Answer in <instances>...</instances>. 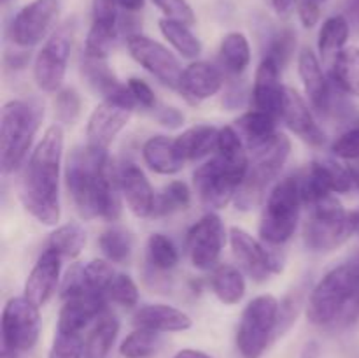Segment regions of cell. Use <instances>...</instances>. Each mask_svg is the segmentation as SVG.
Masks as SVG:
<instances>
[{
  "mask_svg": "<svg viewBox=\"0 0 359 358\" xmlns=\"http://www.w3.org/2000/svg\"><path fill=\"white\" fill-rule=\"evenodd\" d=\"M65 181L81 218L116 221L121 216L118 171L112 168L107 150L88 142L74 147L67 158Z\"/></svg>",
  "mask_w": 359,
  "mask_h": 358,
  "instance_id": "6da1fadb",
  "label": "cell"
},
{
  "mask_svg": "<svg viewBox=\"0 0 359 358\" xmlns=\"http://www.w3.org/2000/svg\"><path fill=\"white\" fill-rule=\"evenodd\" d=\"M63 157V128L51 125L32 151L21 179L20 199L25 209L42 225L60 220V168Z\"/></svg>",
  "mask_w": 359,
  "mask_h": 358,
  "instance_id": "7a4b0ae2",
  "label": "cell"
},
{
  "mask_svg": "<svg viewBox=\"0 0 359 358\" xmlns=\"http://www.w3.org/2000/svg\"><path fill=\"white\" fill-rule=\"evenodd\" d=\"M248 168V151L237 128H221L216 157L196 168L193 175V185L203 206L209 209H224L231 200H235Z\"/></svg>",
  "mask_w": 359,
  "mask_h": 358,
  "instance_id": "3957f363",
  "label": "cell"
},
{
  "mask_svg": "<svg viewBox=\"0 0 359 358\" xmlns=\"http://www.w3.org/2000/svg\"><path fill=\"white\" fill-rule=\"evenodd\" d=\"M359 311V265L344 263L314 286L307 302L309 321L319 326L347 321Z\"/></svg>",
  "mask_w": 359,
  "mask_h": 358,
  "instance_id": "277c9868",
  "label": "cell"
},
{
  "mask_svg": "<svg viewBox=\"0 0 359 358\" xmlns=\"http://www.w3.org/2000/svg\"><path fill=\"white\" fill-rule=\"evenodd\" d=\"M44 112L25 100L4 104L0 114V167L4 174L18 171L27 158Z\"/></svg>",
  "mask_w": 359,
  "mask_h": 358,
  "instance_id": "5b68a950",
  "label": "cell"
},
{
  "mask_svg": "<svg viewBox=\"0 0 359 358\" xmlns=\"http://www.w3.org/2000/svg\"><path fill=\"white\" fill-rule=\"evenodd\" d=\"M304 200L300 193V179L284 178L269 193L262 221H259V237L263 244L279 248L286 244L294 235L300 221Z\"/></svg>",
  "mask_w": 359,
  "mask_h": 358,
  "instance_id": "8992f818",
  "label": "cell"
},
{
  "mask_svg": "<svg viewBox=\"0 0 359 358\" xmlns=\"http://www.w3.org/2000/svg\"><path fill=\"white\" fill-rule=\"evenodd\" d=\"M290 153L291 140L284 133H277L269 144L252 151V161L233 200L237 209L251 211L265 200L266 190L280 174Z\"/></svg>",
  "mask_w": 359,
  "mask_h": 358,
  "instance_id": "52a82bcc",
  "label": "cell"
},
{
  "mask_svg": "<svg viewBox=\"0 0 359 358\" xmlns=\"http://www.w3.org/2000/svg\"><path fill=\"white\" fill-rule=\"evenodd\" d=\"M307 209L309 216L304 225V242L311 251H333L356 234L353 214L347 213L335 195L326 197Z\"/></svg>",
  "mask_w": 359,
  "mask_h": 358,
  "instance_id": "ba28073f",
  "label": "cell"
},
{
  "mask_svg": "<svg viewBox=\"0 0 359 358\" xmlns=\"http://www.w3.org/2000/svg\"><path fill=\"white\" fill-rule=\"evenodd\" d=\"M280 304L273 295H259L245 305L237 329V347L244 358H262L277 339Z\"/></svg>",
  "mask_w": 359,
  "mask_h": 358,
  "instance_id": "9c48e42d",
  "label": "cell"
},
{
  "mask_svg": "<svg viewBox=\"0 0 359 358\" xmlns=\"http://www.w3.org/2000/svg\"><path fill=\"white\" fill-rule=\"evenodd\" d=\"M135 107L137 102L130 93L128 86L121 84L111 97L104 98L91 112L86 126L88 144L109 150L118 133L130 121V116Z\"/></svg>",
  "mask_w": 359,
  "mask_h": 358,
  "instance_id": "30bf717a",
  "label": "cell"
},
{
  "mask_svg": "<svg viewBox=\"0 0 359 358\" xmlns=\"http://www.w3.org/2000/svg\"><path fill=\"white\" fill-rule=\"evenodd\" d=\"M72 41L74 27L70 23H65L53 30L42 48L39 49L34 62V79L37 86L46 93H56L58 90H62Z\"/></svg>",
  "mask_w": 359,
  "mask_h": 358,
  "instance_id": "8fae6325",
  "label": "cell"
},
{
  "mask_svg": "<svg viewBox=\"0 0 359 358\" xmlns=\"http://www.w3.org/2000/svg\"><path fill=\"white\" fill-rule=\"evenodd\" d=\"M230 244L241 269L256 283H263L272 274H280L284 270L283 253L263 242H258L242 228H231Z\"/></svg>",
  "mask_w": 359,
  "mask_h": 358,
  "instance_id": "7c38bea8",
  "label": "cell"
},
{
  "mask_svg": "<svg viewBox=\"0 0 359 358\" xmlns=\"http://www.w3.org/2000/svg\"><path fill=\"white\" fill-rule=\"evenodd\" d=\"M41 333L39 307L27 297H14L4 305L2 346L9 350L28 351L37 344Z\"/></svg>",
  "mask_w": 359,
  "mask_h": 358,
  "instance_id": "4fadbf2b",
  "label": "cell"
},
{
  "mask_svg": "<svg viewBox=\"0 0 359 358\" xmlns=\"http://www.w3.org/2000/svg\"><path fill=\"white\" fill-rule=\"evenodd\" d=\"M126 48L132 58L140 63V67H144L147 72L153 74L158 81L179 90L182 69L170 49L142 34H130L126 37Z\"/></svg>",
  "mask_w": 359,
  "mask_h": 358,
  "instance_id": "5bb4252c",
  "label": "cell"
},
{
  "mask_svg": "<svg viewBox=\"0 0 359 358\" xmlns=\"http://www.w3.org/2000/svg\"><path fill=\"white\" fill-rule=\"evenodd\" d=\"M226 242L223 221L216 213H207L189 228L186 249L193 267L200 270L214 269Z\"/></svg>",
  "mask_w": 359,
  "mask_h": 358,
  "instance_id": "9a60e30c",
  "label": "cell"
},
{
  "mask_svg": "<svg viewBox=\"0 0 359 358\" xmlns=\"http://www.w3.org/2000/svg\"><path fill=\"white\" fill-rule=\"evenodd\" d=\"M58 13V0H32L21 7L11 25V37L14 44L20 48L37 46L53 30Z\"/></svg>",
  "mask_w": 359,
  "mask_h": 358,
  "instance_id": "2e32d148",
  "label": "cell"
},
{
  "mask_svg": "<svg viewBox=\"0 0 359 358\" xmlns=\"http://www.w3.org/2000/svg\"><path fill=\"white\" fill-rule=\"evenodd\" d=\"M109 297L105 293H83L63 300L58 314V332L83 333L86 326L97 321L107 311Z\"/></svg>",
  "mask_w": 359,
  "mask_h": 358,
  "instance_id": "e0dca14e",
  "label": "cell"
},
{
  "mask_svg": "<svg viewBox=\"0 0 359 358\" xmlns=\"http://www.w3.org/2000/svg\"><path fill=\"white\" fill-rule=\"evenodd\" d=\"M280 67L269 56H263L255 76L252 102L258 111L280 118L286 100V86L280 83Z\"/></svg>",
  "mask_w": 359,
  "mask_h": 358,
  "instance_id": "ac0fdd59",
  "label": "cell"
},
{
  "mask_svg": "<svg viewBox=\"0 0 359 358\" xmlns=\"http://www.w3.org/2000/svg\"><path fill=\"white\" fill-rule=\"evenodd\" d=\"M298 74L304 83L305 93L309 95L312 107L321 114H328L333 111L335 97H333V84L325 76L321 62L312 49H302L298 56Z\"/></svg>",
  "mask_w": 359,
  "mask_h": 358,
  "instance_id": "d6986e66",
  "label": "cell"
},
{
  "mask_svg": "<svg viewBox=\"0 0 359 358\" xmlns=\"http://www.w3.org/2000/svg\"><path fill=\"white\" fill-rule=\"evenodd\" d=\"M280 118L286 123L287 128L297 133L304 142L314 147L323 146L326 142V133L319 126L318 119L314 118V112L311 111L305 98L293 88H286V100H284Z\"/></svg>",
  "mask_w": 359,
  "mask_h": 358,
  "instance_id": "ffe728a7",
  "label": "cell"
},
{
  "mask_svg": "<svg viewBox=\"0 0 359 358\" xmlns=\"http://www.w3.org/2000/svg\"><path fill=\"white\" fill-rule=\"evenodd\" d=\"M60 270H62V256L53 249L46 248L35 262L32 272L28 274L27 283H25V297L34 302L37 307L48 304L58 284Z\"/></svg>",
  "mask_w": 359,
  "mask_h": 358,
  "instance_id": "44dd1931",
  "label": "cell"
},
{
  "mask_svg": "<svg viewBox=\"0 0 359 358\" xmlns=\"http://www.w3.org/2000/svg\"><path fill=\"white\" fill-rule=\"evenodd\" d=\"M118 181L121 195L125 197L130 211L139 218H149L153 214L154 197L149 179L132 161H125L118 168Z\"/></svg>",
  "mask_w": 359,
  "mask_h": 358,
  "instance_id": "7402d4cb",
  "label": "cell"
},
{
  "mask_svg": "<svg viewBox=\"0 0 359 358\" xmlns=\"http://www.w3.org/2000/svg\"><path fill=\"white\" fill-rule=\"evenodd\" d=\"M223 88V74L209 62H193L182 70L179 91L191 102L214 97Z\"/></svg>",
  "mask_w": 359,
  "mask_h": 358,
  "instance_id": "603a6c76",
  "label": "cell"
},
{
  "mask_svg": "<svg viewBox=\"0 0 359 358\" xmlns=\"http://www.w3.org/2000/svg\"><path fill=\"white\" fill-rule=\"evenodd\" d=\"M133 325L137 329H147L158 333L184 332L191 329L193 321L184 311L167 304L142 305L133 314Z\"/></svg>",
  "mask_w": 359,
  "mask_h": 358,
  "instance_id": "cb8c5ba5",
  "label": "cell"
},
{
  "mask_svg": "<svg viewBox=\"0 0 359 358\" xmlns=\"http://www.w3.org/2000/svg\"><path fill=\"white\" fill-rule=\"evenodd\" d=\"M142 158L151 171L161 175L177 174L186 164L175 146V139L167 135H154L147 139L142 147Z\"/></svg>",
  "mask_w": 359,
  "mask_h": 358,
  "instance_id": "d4e9b609",
  "label": "cell"
},
{
  "mask_svg": "<svg viewBox=\"0 0 359 358\" xmlns=\"http://www.w3.org/2000/svg\"><path fill=\"white\" fill-rule=\"evenodd\" d=\"M276 125V116L269 114V112L258 111V109L245 112V114H242L241 118L235 121V128H237L242 142H244L245 147H249L251 151L259 150V147L269 144L270 140L277 135Z\"/></svg>",
  "mask_w": 359,
  "mask_h": 358,
  "instance_id": "484cf974",
  "label": "cell"
},
{
  "mask_svg": "<svg viewBox=\"0 0 359 358\" xmlns=\"http://www.w3.org/2000/svg\"><path fill=\"white\" fill-rule=\"evenodd\" d=\"M219 130L210 125H195L175 137V146L184 161L200 160L217 150Z\"/></svg>",
  "mask_w": 359,
  "mask_h": 358,
  "instance_id": "4316f807",
  "label": "cell"
},
{
  "mask_svg": "<svg viewBox=\"0 0 359 358\" xmlns=\"http://www.w3.org/2000/svg\"><path fill=\"white\" fill-rule=\"evenodd\" d=\"M119 333V321L112 312L105 311L95 321L84 340V358H107Z\"/></svg>",
  "mask_w": 359,
  "mask_h": 358,
  "instance_id": "83f0119b",
  "label": "cell"
},
{
  "mask_svg": "<svg viewBox=\"0 0 359 358\" xmlns=\"http://www.w3.org/2000/svg\"><path fill=\"white\" fill-rule=\"evenodd\" d=\"M210 288L219 302L224 305H235L244 298L245 279L237 267L223 263L214 269L210 276Z\"/></svg>",
  "mask_w": 359,
  "mask_h": 358,
  "instance_id": "f1b7e54d",
  "label": "cell"
},
{
  "mask_svg": "<svg viewBox=\"0 0 359 358\" xmlns=\"http://www.w3.org/2000/svg\"><path fill=\"white\" fill-rule=\"evenodd\" d=\"M332 81L337 88L359 97V48L347 46L332 62Z\"/></svg>",
  "mask_w": 359,
  "mask_h": 358,
  "instance_id": "f546056e",
  "label": "cell"
},
{
  "mask_svg": "<svg viewBox=\"0 0 359 358\" xmlns=\"http://www.w3.org/2000/svg\"><path fill=\"white\" fill-rule=\"evenodd\" d=\"M351 34V25L346 16L337 14L330 16L323 23L318 37V48L321 53L323 60H335L342 49H346L347 39Z\"/></svg>",
  "mask_w": 359,
  "mask_h": 358,
  "instance_id": "4dcf8cb0",
  "label": "cell"
},
{
  "mask_svg": "<svg viewBox=\"0 0 359 358\" xmlns=\"http://www.w3.org/2000/svg\"><path fill=\"white\" fill-rule=\"evenodd\" d=\"M221 63L231 76H241L251 63V46L242 32H231L223 39L219 48Z\"/></svg>",
  "mask_w": 359,
  "mask_h": 358,
  "instance_id": "1f68e13d",
  "label": "cell"
},
{
  "mask_svg": "<svg viewBox=\"0 0 359 358\" xmlns=\"http://www.w3.org/2000/svg\"><path fill=\"white\" fill-rule=\"evenodd\" d=\"M160 32L177 53H181L184 58H196L202 53V42L200 39L189 30V25L182 21L170 20V18H161Z\"/></svg>",
  "mask_w": 359,
  "mask_h": 358,
  "instance_id": "d6a6232c",
  "label": "cell"
},
{
  "mask_svg": "<svg viewBox=\"0 0 359 358\" xmlns=\"http://www.w3.org/2000/svg\"><path fill=\"white\" fill-rule=\"evenodd\" d=\"M189 204H191V192H189L188 185L182 181H172L167 186H163V190L154 197L151 218L170 216L177 211L188 209Z\"/></svg>",
  "mask_w": 359,
  "mask_h": 358,
  "instance_id": "836d02e7",
  "label": "cell"
},
{
  "mask_svg": "<svg viewBox=\"0 0 359 358\" xmlns=\"http://www.w3.org/2000/svg\"><path fill=\"white\" fill-rule=\"evenodd\" d=\"M86 246V230L79 223H67L56 228L48 241V248L62 258H76Z\"/></svg>",
  "mask_w": 359,
  "mask_h": 358,
  "instance_id": "e575fe53",
  "label": "cell"
},
{
  "mask_svg": "<svg viewBox=\"0 0 359 358\" xmlns=\"http://www.w3.org/2000/svg\"><path fill=\"white\" fill-rule=\"evenodd\" d=\"M81 70H83L84 79L88 81L91 90L100 93L104 98L111 97V95L121 86V83L118 81L116 74L109 69L107 60H97L84 56L83 63H81Z\"/></svg>",
  "mask_w": 359,
  "mask_h": 358,
  "instance_id": "d590c367",
  "label": "cell"
},
{
  "mask_svg": "<svg viewBox=\"0 0 359 358\" xmlns=\"http://www.w3.org/2000/svg\"><path fill=\"white\" fill-rule=\"evenodd\" d=\"M98 246L107 262L111 263H126L132 256V237L128 232L119 227L102 232L98 237Z\"/></svg>",
  "mask_w": 359,
  "mask_h": 358,
  "instance_id": "8d00e7d4",
  "label": "cell"
},
{
  "mask_svg": "<svg viewBox=\"0 0 359 358\" xmlns=\"http://www.w3.org/2000/svg\"><path fill=\"white\" fill-rule=\"evenodd\" d=\"M160 346V333L147 329H137L123 340L119 346V353L125 358H147L156 353Z\"/></svg>",
  "mask_w": 359,
  "mask_h": 358,
  "instance_id": "74e56055",
  "label": "cell"
},
{
  "mask_svg": "<svg viewBox=\"0 0 359 358\" xmlns=\"http://www.w3.org/2000/svg\"><path fill=\"white\" fill-rule=\"evenodd\" d=\"M147 260L156 270H172L179 263V251L163 234H153L147 241Z\"/></svg>",
  "mask_w": 359,
  "mask_h": 358,
  "instance_id": "f35d334b",
  "label": "cell"
},
{
  "mask_svg": "<svg viewBox=\"0 0 359 358\" xmlns=\"http://www.w3.org/2000/svg\"><path fill=\"white\" fill-rule=\"evenodd\" d=\"M118 32L119 28L100 27V25L91 23L90 32L86 35V42H84V56L97 60H107L112 48H114L116 39H118Z\"/></svg>",
  "mask_w": 359,
  "mask_h": 358,
  "instance_id": "ab89813d",
  "label": "cell"
},
{
  "mask_svg": "<svg viewBox=\"0 0 359 358\" xmlns=\"http://www.w3.org/2000/svg\"><path fill=\"white\" fill-rule=\"evenodd\" d=\"M294 49H297V34L290 28H284V30H279L272 35L265 56L272 58L280 69H284L290 63Z\"/></svg>",
  "mask_w": 359,
  "mask_h": 358,
  "instance_id": "60d3db41",
  "label": "cell"
},
{
  "mask_svg": "<svg viewBox=\"0 0 359 358\" xmlns=\"http://www.w3.org/2000/svg\"><path fill=\"white\" fill-rule=\"evenodd\" d=\"M84 340L83 333L56 330L48 358H84Z\"/></svg>",
  "mask_w": 359,
  "mask_h": 358,
  "instance_id": "b9f144b4",
  "label": "cell"
},
{
  "mask_svg": "<svg viewBox=\"0 0 359 358\" xmlns=\"http://www.w3.org/2000/svg\"><path fill=\"white\" fill-rule=\"evenodd\" d=\"M81 114V95L74 88H62L55 97V116L62 125H74Z\"/></svg>",
  "mask_w": 359,
  "mask_h": 358,
  "instance_id": "7bdbcfd3",
  "label": "cell"
},
{
  "mask_svg": "<svg viewBox=\"0 0 359 358\" xmlns=\"http://www.w3.org/2000/svg\"><path fill=\"white\" fill-rule=\"evenodd\" d=\"M84 269V279H86L90 291L95 293H105L107 295L109 286H111L112 279H114L116 272L111 267V263L105 260H91L90 263L83 265Z\"/></svg>",
  "mask_w": 359,
  "mask_h": 358,
  "instance_id": "ee69618b",
  "label": "cell"
},
{
  "mask_svg": "<svg viewBox=\"0 0 359 358\" xmlns=\"http://www.w3.org/2000/svg\"><path fill=\"white\" fill-rule=\"evenodd\" d=\"M107 297L121 307H135L139 304V288L130 276L116 274L107 290Z\"/></svg>",
  "mask_w": 359,
  "mask_h": 358,
  "instance_id": "f6af8a7d",
  "label": "cell"
},
{
  "mask_svg": "<svg viewBox=\"0 0 359 358\" xmlns=\"http://www.w3.org/2000/svg\"><path fill=\"white\" fill-rule=\"evenodd\" d=\"M332 151L342 160H359V119L333 142Z\"/></svg>",
  "mask_w": 359,
  "mask_h": 358,
  "instance_id": "bcb514c9",
  "label": "cell"
},
{
  "mask_svg": "<svg viewBox=\"0 0 359 358\" xmlns=\"http://www.w3.org/2000/svg\"><path fill=\"white\" fill-rule=\"evenodd\" d=\"M118 2L116 0H93L91 2V23L100 27L119 28Z\"/></svg>",
  "mask_w": 359,
  "mask_h": 358,
  "instance_id": "7dc6e473",
  "label": "cell"
},
{
  "mask_svg": "<svg viewBox=\"0 0 359 358\" xmlns=\"http://www.w3.org/2000/svg\"><path fill=\"white\" fill-rule=\"evenodd\" d=\"M151 2L165 14V18L182 21L186 25H193L196 21L195 13L186 0H151Z\"/></svg>",
  "mask_w": 359,
  "mask_h": 358,
  "instance_id": "c3c4849f",
  "label": "cell"
},
{
  "mask_svg": "<svg viewBox=\"0 0 359 358\" xmlns=\"http://www.w3.org/2000/svg\"><path fill=\"white\" fill-rule=\"evenodd\" d=\"M126 86H128L130 93L135 98L137 105L144 109H153L156 107V97H154V91L151 90L149 84L144 79H139V77H130L126 81Z\"/></svg>",
  "mask_w": 359,
  "mask_h": 358,
  "instance_id": "681fc988",
  "label": "cell"
},
{
  "mask_svg": "<svg viewBox=\"0 0 359 358\" xmlns=\"http://www.w3.org/2000/svg\"><path fill=\"white\" fill-rule=\"evenodd\" d=\"M298 18L305 28H314L321 18V7L318 0H300L298 2Z\"/></svg>",
  "mask_w": 359,
  "mask_h": 358,
  "instance_id": "f907efd6",
  "label": "cell"
},
{
  "mask_svg": "<svg viewBox=\"0 0 359 358\" xmlns=\"http://www.w3.org/2000/svg\"><path fill=\"white\" fill-rule=\"evenodd\" d=\"M156 119L160 125H163L165 128H179L184 123V114L179 111L177 107H161L158 109Z\"/></svg>",
  "mask_w": 359,
  "mask_h": 358,
  "instance_id": "816d5d0a",
  "label": "cell"
},
{
  "mask_svg": "<svg viewBox=\"0 0 359 358\" xmlns=\"http://www.w3.org/2000/svg\"><path fill=\"white\" fill-rule=\"evenodd\" d=\"M244 98H245V91L244 86H233L226 91L223 98V104L230 109H237L244 104Z\"/></svg>",
  "mask_w": 359,
  "mask_h": 358,
  "instance_id": "f5cc1de1",
  "label": "cell"
},
{
  "mask_svg": "<svg viewBox=\"0 0 359 358\" xmlns=\"http://www.w3.org/2000/svg\"><path fill=\"white\" fill-rule=\"evenodd\" d=\"M294 4H297V0H272L273 9H276V13L280 14V16L290 14L291 11H293Z\"/></svg>",
  "mask_w": 359,
  "mask_h": 358,
  "instance_id": "db71d44e",
  "label": "cell"
},
{
  "mask_svg": "<svg viewBox=\"0 0 359 358\" xmlns=\"http://www.w3.org/2000/svg\"><path fill=\"white\" fill-rule=\"evenodd\" d=\"M116 2H118V6L121 7L123 11H126V13H137V11L142 9L146 0H116Z\"/></svg>",
  "mask_w": 359,
  "mask_h": 358,
  "instance_id": "11a10c76",
  "label": "cell"
},
{
  "mask_svg": "<svg viewBox=\"0 0 359 358\" xmlns=\"http://www.w3.org/2000/svg\"><path fill=\"white\" fill-rule=\"evenodd\" d=\"M174 358H212V357L198 350H181L179 353H175Z\"/></svg>",
  "mask_w": 359,
  "mask_h": 358,
  "instance_id": "9f6ffc18",
  "label": "cell"
},
{
  "mask_svg": "<svg viewBox=\"0 0 359 358\" xmlns=\"http://www.w3.org/2000/svg\"><path fill=\"white\" fill-rule=\"evenodd\" d=\"M349 14L353 16V20L356 21V23L359 25V0H349Z\"/></svg>",
  "mask_w": 359,
  "mask_h": 358,
  "instance_id": "6f0895ef",
  "label": "cell"
},
{
  "mask_svg": "<svg viewBox=\"0 0 359 358\" xmlns=\"http://www.w3.org/2000/svg\"><path fill=\"white\" fill-rule=\"evenodd\" d=\"M0 358H18V351L9 350V347L2 346V357Z\"/></svg>",
  "mask_w": 359,
  "mask_h": 358,
  "instance_id": "680465c9",
  "label": "cell"
},
{
  "mask_svg": "<svg viewBox=\"0 0 359 358\" xmlns=\"http://www.w3.org/2000/svg\"><path fill=\"white\" fill-rule=\"evenodd\" d=\"M318 2H325V0H318Z\"/></svg>",
  "mask_w": 359,
  "mask_h": 358,
  "instance_id": "91938a15",
  "label": "cell"
},
{
  "mask_svg": "<svg viewBox=\"0 0 359 358\" xmlns=\"http://www.w3.org/2000/svg\"><path fill=\"white\" fill-rule=\"evenodd\" d=\"M2 2H7V0H2Z\"/></svg>",
  "mask_w": 359,
  "mask_h": 358,
  "instance_id": "94428289",
  "label": "cell"
}]
</instances>
